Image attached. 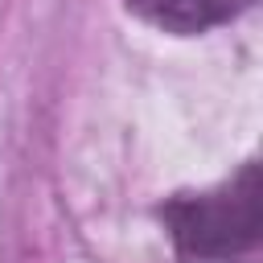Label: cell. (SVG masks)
Listing matches in <instances>:
<instances>
[{"instance_id": "1", "label": "cell", "mask_w": 263, "mask_h": 263, "mask_svg": "<svg viewBox=\"0 0 263 263\" xmlns=\"http://www.w3.org/2000/svg\"><path fill=\"white\" fill-rule=\"evenodd\" d=\"M160 222L185 263H234L251 255L263 230L259 164L247 160L230 181L205 193H181L164 201Z\"/></svg>"}, {"instance_id": "2", "label": "cell", "mask_w": 263, "mask_h": 263, "mask_svg": "<svg viewBox=\"0 0 263 263\" xmlns=\"http://www.w3.org/2000/svg\"><path fill=\"white\" fill-rule=\"evenodd\" d=\"M255 0H127V8L168 33H205L214 25L234 21L238 12H247Z\"/></svg>"}]
</instances>
